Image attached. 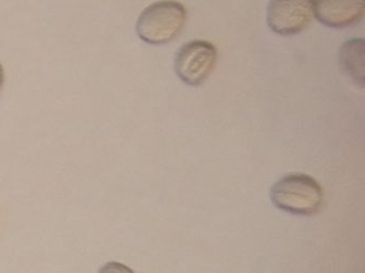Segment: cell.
<instances>
[{
    "instance_id": "6da1fadb",
    "label": "cell",
    "mask_w": 365,
    "mask_h": 273,
    "mask_svg": "<svg viewBox=\"0 0 365 273\" xmlns=\"http://www.w3.org/2000/svg\"><path fill=\"white\" fill-rule=\"evenodd\" d=\"M270 198L277 208L294 215H314L324 206V190L314 177L288 173L271 187Z\"/></svg>"
},
{
    "instance_id": "7a4b0ae2",
    "label": "cell",
    "mask_w": 365,
    "mask_h": 273,
    "mask_svg": "<svg viewBox=\"0 0 365 273\" xmlns=\"http://www.w3.org/2000/svg\"><path fill=\"white\" fill-rule=\"evenodd\" d=\"M187 19V9L180 2L174 0L153 2L138 16L136 33L147 44H168L183 31Z\"/></svg>"
},
{
    "instance_id": "3957f363",
    "label": "cell",
    "mask_w": 365,
    "mask_h": 273,
    "mask_svg": "<svg viewBox=\"0 0 365 273\" xmlns=\"http://www.w3.org/2000/svg\"><path fill=\"white\" fill-rule=\"evenodd\" d=\"M217 62V50L209 41L185 43L175 55L177 76L190 87H198L209 78Z\"/></svg>"
},
{
    "instance_id": "277c9868",
    "label": "cell",
    "mask_w": 365,
    "mask_h": 273,
    "mask_svg": "<svg viewBox=\"0 0 365 273\" xmlns=\"http://www.w3.org/2000/svg\"><path fill=\"white\" fill-rule=\"evenodd\" d=\"M315 0H270L267 23L274 33L292 36L309 27L315 17Z\"/></svg>"
},
{
    "instance_id": "5b68a950",
    "label": "cell",
    "mask_w": 365,
    "mask_h": 273,
    "mask_svg": "<svg viewBox=\"0 0 365 273\" xmlns=\"http://www.w3.org/2000/svg\"><path fill=\"white\" fill-rule=\"evenodd\" d=\"M315 17L333 29H343L358 23L364 16L365 0H315Z\"/></svg>"
},
{
    "instance_id": "8992f818",
    "label": "cell",
    "mask_w": 365,
    "mask_h": 273,
    "mask_svg": "<svg viewBox=\"0 0 365 273\" xmlns=\"http://www.w3.org/2000/svg\"><path fill=\"white\" fill-rule=\"evenodd\" d=\"M364 40L352 38L341 45L339 62L341 70L354 83L364 85Z\"/></svg>"
},
{
    "instance_id": "52a82bcc",
    "label": "cell",
    "mask_w": 365,
    "mask_h": 273,
    "mask_svg": "<svg viewBox=\"0 0 365 273\" xmlns=\"http://www.w3.org/2000/svg\"><path fill=\"white\" fill-rule=\"evenodd\" d=\"M98 273H135L130 267L118 262H106L98 271Z\"/></svg>"
},
{
    "instance_id": "ba28073f",
    "label": "cell",
    "mask_w": 365,
    "mask_h": 273,
    "mask_svg": "<svg viewBox=\"0 0 365 273\" xmlns=\"http://www.w3.org/2000/svg\"><path fill=\"white\" fill-rule=\"evenodd\" d=\"M4 85H5V70H4L3 65L0 63V96L3 93Z\"/></svg>"
}]
</instances>
